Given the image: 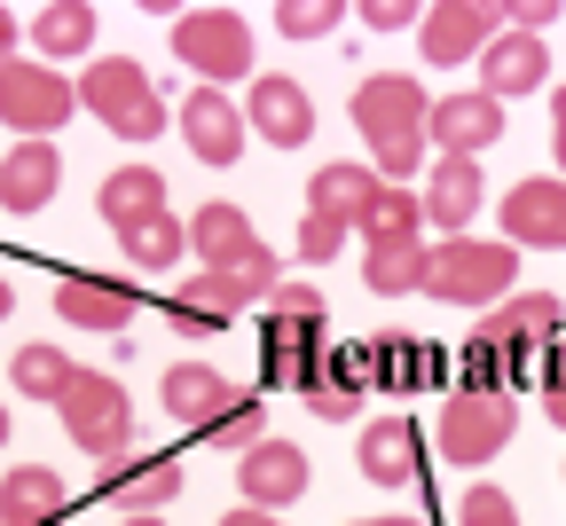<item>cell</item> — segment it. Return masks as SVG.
<instances>
[{"mask_svg": "<svg viewBox=\"0 0 566 526\" xmlns=\"http://www.w3.org/2000/svg\"><path fill=\"white\" fill-rule=\"evenodd\" d=\"M424 111H433V95H424L417 80H401V71L354 87V126H363L386 189H401V181L424 166Z\"/></svg>", "mask_w": 566, "mask_h": 526, "instance_id": "6da1fadb", "label": "cell"}, {"mask_svg": "<svg viewBox=\"0 0 566 526\" xmlns=\"http://www.w3.org/2000/svg\"><path fill=\"white\" fill-rule=\"evenodd\" d=\"M275 291V260L260 252V260H244V267H197L181 291H174V330L181 338H212V330H229L252 298H268Z\"/></svg>", "mask_w": 566, "mask_h": 526, "instance_id": "7a4b0ae2", "label": "cell"}, {"mask_svg": "<svg viewBox=\"0 0 566 526\" xmlns=\"http://www.w3.org/2000/svg\"><path fill=\"white\" fill-rule=\"evenodd\" d=\"M512 275H520V252L495 236V244H480V236H449L441 252H433V267H424V291L441 298V307H504L512 298Z\"/></svg>", "mask_w": 566, "mask_h": 526, "instance_id": "3957f363", "label": "cell"}, {"mask_svg": "<svg viewBox=\"0 0 566 526\" xmlns=\"http://www.w3.org/2000/svg\"><path fill=\"white\" fill-rule=\"evenodd\" d=\"M55 409H63V432L80 440L95 464H111V456L134 448V401H126L118 378H103V369H71V386H63Z\"/></svg>", "mask_w": 566, "mask_h": 526, "instance_id": "277c9868", "label": "cell"}, {"mask_svg": "<svg viewBox=\"0 0 566 526\" xmlns=\"http://www.w3.org/2000/svg\"><path fill=\"white\" fill-rule=\"evenodd\" d=\"M80 103H87L111 134H126V141H150V134L166 126V103H158L150 71H142L134 55H103L87 80H80Z\"/></svg>", "mask_w": 566, "mask_h": 526, "instance_id": "5b68a950", "label": "cell"}, {"mask_svg": "<svg viewBox=\"0 0 566 526\" xmlns=\"http://www.w3.org/2000/svg\"><path fill=\"white\" fill-rule=\"evenodd\" d=\"M71 111H80V87H71L63 71L24 63V55L0 63V126H9V134L48 141V134H63V118H71Z\"/></svg>", "mask_w": 566, "mask_h": 526, "instance_id": "8992f818", "label": "cell"}, {"mask_svg": "<svg viewBox=\"0 0 566 526\" xmlns=\"http://www.w3.org/2000/svg\"><path fill=\"white\" fill-rule=\"evenodd\" d=\"M174 55L189 71H205V87H229V80H252V24L237 9H189L174 17Z\"/></svg>", "mask_w": 566, "mask_h": 526, "instance_id": "52a82bcc", "label": "cell"}, {"mask_svg": "<svg viewBox=\"0 0 566 526\" xmlns=\"http://www.w3.org/2000/svg\"><path fill=\"white\" fill-rule=\"evenodd\" d=\"M512 432H520L512 393H457V401L441 409V456H449V464H488Z\"/></svg>", "mask_w": 566, "mask_h": 526, "instance_id": "ba28073f", "label": "cell"}, {"mask_svg": "<svg viewBox=\"0 0 566 526\" xmlns=\"http://www.w3.org/2000/svg\"><path fill=\"white\" fill-rule=\"evenodd\" d=\"M495 32H504V9L495 0H441V9H424L417 17V48H424V63H472Z\"/></svg>", "mask_w": 566, "mask_h": 526, "instance_id": "9c48e42d", "label": "cell"}, {"mask_svg": "<svg viewBox=\"0 0 566 526\" xmlns=\"http://www.w3.org/2000/svg\"><path fill=\"white\" fill-rule=\"evenodd\" d=\"M237 495H244V511H283V503H300L307 495V448H292V440H252L244 456H237Z\"/></svg>", "mask_w": 566, "mask_h": 526, "instance_id": "30bf717a", "label": "cell"}, {"mask_svg": "<svg viewBox=\"0 0 566 526\" xmlns=\"http://www.w3.org/2000/svg\"><path fill=\"white\" fill-rule=\"evenodd\" d=\"M244 134L275 141V149H300L315 134V95L292 80V71H260L252 80V103H244Z\"/></svg>", "mask_w": 566, "mask_h": 526, "instance_id": "8fae6325", "label": "cell"}, {"mask_svg": "<svg viewBox=\"0 0 566 526\" xmlns=\"http://www.w3.org/2000/svg\"><path fill=\"white\" fill-rule=\"evenodd\" d=\"M495 204H504V244L512 252H566V181H520Z\"/></svg>", "mask_w": 566, "mask_h": 526, "instance_id": "7c38bea8", "label": "cell"}, {"mask_svg": "<svg viewBox=\"0 0 566 526\" xmlns=\"http://www.w3.org/2000/svg\"><path fill=\"white\" fill-rule=\"evenodd\" d=\"M472 63H480V95H488V103H512V95H535V87H543V71H551L543 40H535V32H512V24L495 32V40H488V48H480Z\"/></svg>", "mask_w": 566, "mask_h": 526, "instance_id": "4fadbf2b", "label": "cell"}, {"mask_svg": "<svg viewBox=\"0 0 566 526\" xmlns=\"http://www.w3.org/2000/svg\"><path fill=\"white\" fill-rule=\"evenodd\" d=\"M181 141L197 149L205 166H237L244 158V111L221 87H189L181 95Z\"/></svg>", "mask_w": 566, "mask_h": 526, "instance_id": "5bb4252c", "label": "cell"}, {"mask_svg": "<svg viewBox=\"0 0 566 526\" xmlns=\"http://www.w3.org/2000/svg\"><path fill=\"white\" fill-rule=\"evenodd\" d=\"M424 134L441 141V158H480L488 141H504V103L488 95H441L424 111Z\"/></svg>", "mask_w": 566, "mask_h": 526, "instance_id": "9a60e30c", "label": "cell"}, {"mask_svg": "<svg viewBox=\"0 0 566 526\" xmlns=\"http://www.w3.org/2000/svg\"><path fill=\"white\" fill-rule=\"evenodd\" d=\"M260 378L268 386H315L323 378V323H292V315L260 323Z\"/></svg>", "mask_w": 566, "mask_h": 526, "instance_id": "2e32d148", "label": "cell"}, {"mask_svg": "<svg viewBox=\"0 0 566 526\" xmlns=\"http://www.w3.org/2000/svg\"><path fill=\"white\" fill-rule=\"evenodd\" d=\"M134 283H118V275H63L55 283V315L63 323H80V330H126L134 323Z\"/></svg>", "mask_w": 566, "mask_h": 526, "instance_id": "e0dca14e", "label": "cell"}, {"mask_svg": "<svg viewBox=\"0 0 566 526\" xmlns=\"http://www.w3.org/2000/svg\"><path fill=\"white\" fill-rule=\"evenodd\" d=\"M103 495L126 503L134 518H158V511L181 495V464H174V456H111V464H103Z\"/></svg>", "mask_w": 566, "mask_h": 526, "instance_id": "ac0fdd59", "label": "cell"}, {"mask_svg": "<svg viewBox=\"0 0 566 526\" xmlns=\"http://www.w3.org/2000/svg\"><path fill=\"white\" fill-rule=\"evenodd\" d=\"M424 220H441V244L449 236H464L472 229V212L488 204V181H480V158H441L433 166V181H424Z\"/></svg>", "mask_w": 566, "mask_h": 526, "instance_id": "d6986e66", "label": "cell"}, {"mask_svg": "<svg viewBox=\"0 0 566 526\" xmlns=\"http://www.w3.org/2000/svg\"><path fill=\"white\" fill-rule=\"evenodd\" d=\"M237 409V386L221 378V369H205V361H181V369H166V417L174 424H189V432H212Z\"/></svg>", "mask_w": 566, "mask_h": 526, "instance_id": "ffe728a7", "label": "cell"}, {"mask_svg": "<svg viewBox=\"0 0 566 526\" xmlns=\"http://www.w3.org/2000/svg\"><path fill=\"white\" fill-rule=\"evenodd\" d=\"M558 330H566V315H558V298H551V291H512L504 307L480 323V338H488V346H504V354H520V346H551Z\"/></svg>", "mask_w": 566, "mask_h": 526, "instance_id": "44dd1931", "label": "cell"}, {"mask_svg": "<svg viewBox=\"0 0 566 526\" xmlns=\"http://www.w3.org/2000/svg\"><path fill=\"white\" fill-rule=\"evenodd\" d=\"M354 464H363L370 487H409L424 472V448H417V424L409 417H386L363 432V448H354Z\"/></svg>", "mask_w": 566, "mask_h": 526, "instance_id": "7402d4cb", "label": "cell"}, {"mask_svg": "<svg viewBox=\"0 0 566 526\" xmlns=\"http://www.w3.org/2000/svg\"><path fill=\"white\" fill-rule=\"evenodd\" d=\"M189 252H197L205 267H244V260H260L268 244L252 236V220H244L237 204H197V212H189Z\"/></svg>", "mask_w": 566, "mask_h": 526, "instance_id": "603a6c76", "label": "cell"}, {"mask_svg": "<svg viewBox=\"0 0 566 526\" xmlns=\"http://www.w3.org/2000/svg\"><path fill=\"white\" fill-rule=\"evenodd\" d=\"M63 181V158H55V141H17L9 158H0V204L9 212H40Z\"/></svg>", "mask_w": 566, "mask_h": 526, "instance_id": "cb8c5ba5", "label": "cell"}, {"mask_svg": "<svg viewBox=\"0 0 566 526\" xmlns=\"http://www.w3.org/2000/svg\"><path fill=\"white\" fill-rule=\"evenodd\" d=\"M71 503H63V480L40 472V464H17L0 480V526H55Z\"/></svg>", "mask_w": 566, "mask_h": 526, "instance_id": "d4e9b609", "label": "cell"}, {"mask_svg": "<svg viewBox=\"0 0 566 526\" xmlns=\"http://www.w3.org/2000/svg\"><path fill=\"white\" fill-rule=\"evenodd\" d=\"M166 212V181L150 173V166H118L111 181H103V220L126 236V229H142V220H158Z\"/></svg>", "mask_w": 566, "mask_h": 526, "instance_id": "484cf974", "label": "cell"}, {"mask_svg": "<svg viewBox=\"0 0 566 526\" xmlns=\"http://www.w3.org/2000/svg\"><path fill=\"white\" fill-rule=\"evenodd\" d=\"M424 267H433V244H424V236H409V244H370V252H363V283H370L378 298L424 291Z\"/></svg>", "mask_w": 566, "mask_h": 526, "instance_id": "4316f807", "label": "cell"}, {"mask_svg": "<svg viewBox=\"0 0 566 526\" xmlns=\"http://www.w3.org/2000/svg\"><path fill=\"white\" fill-rule=\"evenodd\" d=\"M354 229H363V252H370V244H409V236H424V204H417L409 189H386V181H378V197L363 204Z\"/></svg>", "mask_w": 566, "mask_h": 526, "instance_id": "83f0119b", "label": "cell"}, {"mask_svg": "<svg viewBox=\"0 0 566 526\" xmlns=\"http://www.w3.org/2000/svg\"><path fill=\"white\" fill-rule=\"evenodd\" d=\"M307 197H315L307 212H331V220H346V229H354V220H363V204L378 197V173H370V166H323Z\"/></svg>", "mask_w": 566, "mask_h": 526, "instance_id": "f1b7e54d", "label": "cell"}, {"mask_svg": "<svg viewBox=\"0 0 566 526\" xmlns=\"http://www.w3.org/2000/svg\"><path fill=\"white\" fill-rule=\"evenodd\" d=\"M32 40L48 55H87L95 48V9H87V0H55V9L32 17Z\"/></svg>", "mask_w": 566, "mask_h": 526, "instance_id": "f546056e", "label": "cell"}, {"mask_svg": "<svg viewBox=\"0 0 566 526\" xmlns=\"http://www.w3.org/2000/svg\"><path fill=\"white\" fill-rule=\"evenodd\" d=\"M118 244H126V260H142V267H174V260H189V220L158 212V220H142V229H126Z\"/></svg>", "mask_w": 566, "mask_h": 526, "instance_id": "4dcf8cb0", "label": "cell"}, {"mask_svg": "<svg viewBox=\"0 0 566 526\" xmlns=\"http://www.w3.org/2000/svg\"><path fill=\"white\" fill-rule=\"evenodd\" d=\"M9 386H17V393H32V401H63V386H71V361H63L55 346H17V361H9Z\"/></svg>", "mask_w": 566, "mask_h": 526, "instance_id": "1f68e13d", "label": "cell"}, {"mask_svg": "<svg viewBox=\"0 0 566 526\" xmlns=\"http://www.w3.org/2000/svg\"><path fill=\"white\" fill-rule=\"evenodd\" d=\"M331 24H338V0H283V9H275L283 40H323Z\"/></svg>", "mask_w": 566, "mask_h": 526, "instance_id": "d6a6232c", "label": "cell"}, {"mask_svg": "<svg viewBox=\"0 0 566 526\" xmlns=\"http://www.w3.org/2000/svg\"><path fill=\"white\" fill-rule=\"evenodd\" d=\"M307 401H315V417H323V424H346L354 409H363V386L338 378V369H323V378L307 386Z\"/></svg>", "mask_w": 566, "mask_h": 526, "instance_id": "836d02e7", "label": "cell"}, {"mask_svg": "<svg viewBox=\"0 0 566 526\" xmlns=\"http://www.w3.org/2000/svg\"><path fill=\"white\" fill-rule=\"evenodd\" d=\"M205 440H212V448H229V456H244L252 440H268V432H260V401H244V393H237V409H229L221 424H212Z\"/></svg>", "mask_w": 566, "mask_h": 526, "instance_id": "e575fe53", "label": "cell"}, {"mask_svg": "<svg viewBox=\"0 0 566 526\" xmlns=\"http://www.w3.org/2000/svg\"><path fill=\"white\" fill-rule=\"evenodd\" d=\"M457 526H520V503H512L504 487H472V495L457 503Z\"/></svg>", "mask_w": 566, "mask_h": 526, "instance_id": "d590c367", "label": "cell"}, {"mask_svg": "<svg viewBox=\"0 0 566 526\" xmlns=\"http://www.w3.org/2000/svg\"><path fill=\"white\" fill-rule=\"evenodd\" d=\"M504 378H512V354L488 346V338H472L464 346V393H488V386H504Z\"/></svg>", "mask_w": 566, "mask_h": 526, "instance_id": "8d00e7d4", "label": "cell"}, {"mask_svg": "<svg viewBox=\"0 0 566 526\" xmlns=\"http://www.w3.org/2000/svg\"><path fill=\"white\" fill-rule=\"evenodd\" d=\"M338 244H346V220H331V212H307V220H300V260H315V267H323Z\"/></svg>", "mask_w": 566, "mask_h": 526, "instance_id": "74e56055", "label": "cell"}, {"mask_svg": "<svg viewBox=\"0 0 566 526\" xmlns=\"http://www.w3.org/2000/svg\"><path fill=\"white\" fill-rule=\"evenodd\" d=\"M268 307H275V315H292V323H323V291H315V283H275V291H268Z\"/></svg>", "mask_w": 566, "mask_h": 526, "instance_id": "f35d334b", "label": "cell"}, {"mask_svg": "<svg viewBox=\"0 0 566 526\" xmlns=\"http://www.w3.org/2000/svg\"><path fill=\"white\" fill-rule=\"evenodd\" d=\"M424 9H417V0H363V24L370 32H409Z\"/></svg>", "mask_w": 566, "mask_h": 526, "instance_id": "ab89813d", "label": "cell"}, {"mask_svg": "<svg viewBox=\"0 0 566 526\" xmlns=\"http://www.w3.org/2000/svg\"><path fill=\"white\" fill-rule=\"evenodd\" d=\"M543 417L566 432V378H558V369H551V378H543Z\"/></svg>", "mask_w": 566, "mask_h": 526, "instance_id": "60d3db41", "label": "cell"}, {"mask_svg": "<svg viewBox=\"0 0 566 526\" xmlns=\"http://www.w3.org/2000/svg\"><path fill=\"white\" fill-rule=\"evenodd\" d=\"M551 149H558V166H566V87L551 95Z\"/></svg>", "mask_w": 566, "mask_h": 526, "instance_id": "b9f144b4", "label": "cell"}, {"mask_svg": "<svg viewBox=\"0 0 566 526\" xmlns=\"http://www.w3.org/2000/svg\"><path fill=\"white\" fill-rule=\"evenodd\" d=\"M221 526H283V518H268V511H229Z\"/></svg>", "mask_w": 566, "mask_h": 526, "instance_id": "7bdbcfd3", "label": "cell"}, {"mask_svg": "<svg viewBox=\"0 0 566 526\" xmlns=\"http://www.w3.org/2000/svg\"><path fill=\"white\" fill-rule=\"evenodd\" d=\"M9 48H17V17L0 9V63H9Z\"/></svg>", "mask_w": 566, "mask_h": 526, "instance_id": "ee69618b", "label": "cell"}, {"mask_svg": "<svg viewBox=\"0 0 566 526\" xmlns=\"http://www.w3.org/2000/svg\"><path fill=\"white\" fill-rule=\"evenodd\" d=\"M9 307H17V291H9V283H0V323H9Z\"/></svg>", "mask_w": 566, "mask_h": 526, "instance_id": "f6af8a7d", "label": "cell"}, {"mask_svg": "<svg viewBox=\"0 0 566 526\" xmlns=\"http://www.w3.org/2000/svg\"><path fill=\"white\" fill-rule=\"evenodd\" d=\"M363 526H417V518H363Z\"/></svg>", "mask_w": 566, "mask_h": 526, "instance_id": "bcb514c9", "label": "cell"}, {"mask_svg": "<svg viewBox=\"0 0 566 526\" xmlns=\"http://www.w3.org/2000/svg\"><path fill=\"white\" fill-rule=\"evenodd\" d=\"M118 526H166V518H118Z\"/></svg>", "mask_w": 566, "mask_h": 526, "instance_id": "7dc6e473", "label": "cell"}, {"mask_svg": "<svg viewBox=\"0 0 566 526\" xmlns=\"http://www.w3.org/2000/svg\"><path fill=\"white\" fill-rule=\"evenodd\" d=\"M0 448H9V409H0Z\"/></svg>", "mask_w": 566, "mask_h": 526, "instance_id": "c3c4849f", "label": "cell"}]
</instances>
